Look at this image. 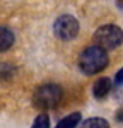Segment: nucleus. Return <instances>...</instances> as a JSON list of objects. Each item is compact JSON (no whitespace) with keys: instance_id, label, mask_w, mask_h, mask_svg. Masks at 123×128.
Instances as JSON below:
<instances>
[{"instance_id":"f257e3e1","label":"nucleus","mask_w":123,"mask_h":128,"mask_svg":"<svg viewBox=\"0 0 123 128\" xmlns=\"http://www.w3.org/2000/svg\"><path fill=\"white\" fill-rule=\"evenodd\" d=\"M108 52H105L103 48L100 47H89L86 48L84 52L80 55V60H78V66L80 70L86 75H95L101 72L103 69L108 66Z\"/></svg>"},{"instance_id":"f03ea898","label":"nucleus","mask_w":123,"mask_h":128,"mask_svg":"<svg viewBox=\"0 0 123 128\" xmlns=\"http://www.w3.org/2000/svg\"><path fill=\"white\" fill-rule=\"evenodd\" d=\"M62 100V89L58 84H44L41 88H37V91L33 95V102L34 106L39 108V110H51V108H56L61 103Z\"/></svg>"},{"instance_id":"7ed1b4c3","label":"nucleus","mask_w":123,"mask_h":128,"mask_svg":"<svg viewBox=\"0 0 123 128\" xmlns=\"http://www.w3.org/2000/svg\"><path fill=\"white\" fill-rule=\"evenodd\" d=\"M94 41L97 47L106 50H114L117 48L122 41H123V31L117 27V25H103L94 34Z\"/></svg>"},{"instance_id":"20e7f679","label":"nucleus","mask_w":123,"mask_h":128,"mask_svg":"<svg viewBox=\"0 0 123 128\" xmlns=\"http://www.w3.org/2000/svg\"><path fill=\"white\" fill-rule=\"evenodd\" d=\"M53 31H55V36L61 41H70V39H75L76 34L80 31V24L78 20L70 16V14H64L59 16L55 20L53 25Z\"/></svg>"},{"instance_id":"39448f33","label":"nucleus","mask_w":123,"mask_h":128,"mask_svg":"<svg viewBox=\"0 0 123 128\" xmlns=\"http://www.w3.org/2000/svg\"><path fill=\"white\" fill-rule=\"evenodd\" d=\"M112 91V81L106 78V76H103V78H98L95 81V84H94V97L95 98H105L106 95Z\"/></svg>"},{"instance_id":"423d86ee","label":"nucleus","mask_w":123,"mask_h":128,"mask_svg":"<svg viewBox=\"0 0 123 128\" xmlns=\"http://www.w3.org/2000/svg\"><path fill=\"white\" fill-rule=\"evenodd\" d=\"M14 44V34L6 27H0V52H6Z\"/></svg>"},{"instance_id":"0eeeda50","label":"nucleus","mask_w":123,"mask_h":128,"mask_svg":"<svg viewBox=\"0 0 123 128\" xmlns=\"http://www.w3.org/2000/svg\"><path fill=\"white\" fill-rule=\"evenodd\" d=\"M80 120H81V112H73V114H70V116L64 117L61 122L58 124L56 128H75L80 124Z\"/></svg>"},{"instance_id":"6e6552de","label":"nucleus","mask_w":123,"mask_h":128,"mask_svg":"<svg viewBox=\"0 0 123 128\" xmlns=\"http://www.w3.org/2000/svg\"><path fill=\"white\" fill-rule=\"evenodd\" d=\"M81 128H109V122L103 117H90L83 122Z\"/></svg>"},{"instance_id":"1a4fd4ad","label":"nucleus","mask_w":123,"mask_h":128,"mask_svg":"<svg viewBox=\"0 0 123 128\" xmlns=\"http://www.w3.org/2000/svg\"><path fill=\"white\" fill-rule=\"evenodd\" d=\"M31 128H50V119H48V116L45 112L39 114V116L34 119L33 126H31Z\"/></svg>"},{"instance_id":"9d476101","label":"nucleus","mask_w":123,"mask_h":128,"mask_svg":"<svg viewBox=\"0 0 123 128\" xmlns=\"http://www.w3.org/2000/svg\"><path fill=\"white\" fill-rule=\"evenodd\" d=\"M122 74H123L122 70H120V72L117 74V84H120V83H122Z\"/></svg>"}]
</instances>
